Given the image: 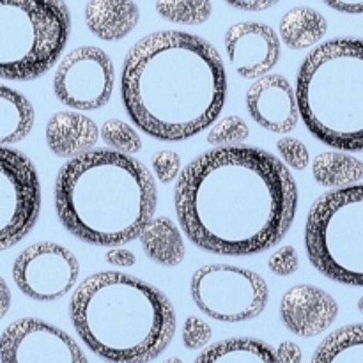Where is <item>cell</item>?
I'll use <instances>...</instances> for the list:
<instances>
[{
  "label": "cell",
  "mask_w": 363,
  "mask_h": 363,
  "mask_svg": "<svg viewBox=\"0 0 363 363\" xmlns=\"http://www.w3.org/2000/svg\"><path fill=\"white\" fill-rule=\"evenodd\" d=\"M174 204L191 243L209 254L247 257L289 233L298 186L282 160L264 149L216 147L184 167Z\"/></svg>",
  "instance_id": "obj_1"
},
{
  "label": "cell",
  "mask_w": 363,
  "mask_h": 363,
  "mask_svg": "<svg viewBox=\"0 0 363 363\" xmlns=\"http://www.w3.org/2000/svg\"><path fill=\"white\" fill-rule=\"evenodd\" d=\"M121 98L145 135L162 142L188 140L211 128L223 110L225 66L218 50L199 35L155 32L126 53Z\"/></svg>",
  "instance_id": "obj_2"
},
{
  "label": "cell",
  "mask_w": 363,
  "mask_h": 363,
  "mask_svg": "<svg viewBox=\"0 0 363 363\" xmlns=\"http://www.w3.org/2000/svg\"><path fill=\"white\" fill-rule=\"evenodd\" d=\"M53 202L71 236L94 247L117 248L138 240L155 220L158 190L137 158L94 149L60 167Z\"/></svg>",
  "instance_id": "obj_3"
},
{
  "label": "cell",
  "mask_w": 363,
  "mask_h": 363,
  "mask_svg": "<svg viewBox=\"0 0 363 363\" xmlns=\"http://www.w3.org/2000/svg\"><path fill=\"white\" fill-rule=\"evenodd\" d=\"M69 318L85 346L108 363L156 360L177 328L169 298L121 272L87 277L71 296Z\"/></svg>",
  "instance_id": "obj_4"
},
{
  "label": "cell",
  "mask_w": 363,
  "mask_h": 363,
  "mask_svg": "<svg viewBox=\"0 0 363 363\" xmlns=\"http://www.w3.org/2000/svg\"><path fill=\"white\" fill-rule=\"evenodd\" d=\"M296 98L319 142L363 151V39L337 38L312 50L298 69Z\"/></svg>",
  "instance_id": "obj_5"
},
{
  "label": "cell",
  "mask_w": 363,
  "mask_h": 363,
  "mask_svg": "<svg viewBox=\"0 0 363 363\" xmlns=\"http://www.w3.org/2000/svg\"><path fill=\"white\" fill-rule=\"evenodd\" d=\"M71 14L64 0H0V77L34 80L67 45Z\"/></svg>",
  "instance_id": "obj_6"
},
{
  "label": "cell",
  "mask_w": 363,
  "mask_h": 363,
  "mask_svg": "<svg viewBox=\"0 0 363 363\" xmlns=\"http://www.w3.org/2000/svg\"><path fill=\"white\" fill-rule=\"evenodd\" d=\"M308 261L328 280L363 287V184L323 194L305 223Z\"/></svg>",
  "instance_id": "obj_7"
},
{
  "label": "cell",
  "mask_w": 363,
  "mask_h": 363,
  "mask_svg": "<svg viewBox=\"0 0 363 363\" xmlns=\"http://www.w3.org/2000/svg\"><path fill=\"white\" fill-rule=\"evenodd\" d=\"M191 300L208 318L241 323L259 318L269 300V287L259 273L230 264H206L194 273Z\"/></svg>",
  "instance_id": "obj_8"
},
{
  "label": "cell",
  "mask_w": 363,
  "mask_h": 363,
  "mask_svg": "<svg viewBox=\"0 0 363 363\" xmlns=\"http://www.w3.org/2000/svg\"><path fill=\"white\" fill-rule=\"evenodd\" d=\"M0 248L20 243L39 218L41 186L34 163L18 149L0 151Z\"/></svg>",
  "instance_id": "obj_9"
},
{
  "label": "cell",
  "mask_w": 363,
  "mask_h": 363,
  "mask_svg": "<svg viewBox=\"0 0 363 363\" xmlns=\"http://www.w3.org/2000/svg\"><path fill=\"white\" fill-rule=\"evenodd\" d=\"M116 69L106 52L80 46L67 53L55 69L53 92L71 110L91 112L105 106L113 94Z\"/></svg>",
  "instance_id": "obj_10"
},
{
  "label": "cell",
  "mask_w": 363,
  "mask_h": 363,
  "mask_svg": "<svg viewBox=\"0 0 363 363\" xmlns=\"http://www.w3.org/2000/svg\"><path fill=\"white\" fill-rule=\"evenodd\" d=\"M80 277V262L71 250L53 241L25 248L13 262L18 289L34 301H55L67 296Z\"/></svg>",
  "instance_id": "obj_11"
},
{
  "label": "cell",
  "mask_w": 363,
  "mask_h": 363,
  "mask_svg": "<svg viewBox=\"0 0 363 363\" xmlns=\"http://www.w3.org/2000/svg\"><path fill=\"white\" fill-rule=\"evenodd\" d=\"M2 363H89L69 333L43 319L13 321L0 339Z\"/></svg>",
  "instance_id": "obj_12"
},
{
  "label": "cell",
  "mask_w": 363,
  "mask_h": 363,
  "mask_svg": "<svg viewBox=\"0 0 363 363\" xmlns=\"http://www.w3.org/2000/svg\"><path fill=\"white\" fill-rule=\"evenodd\" d=\"M225 50L229 62L240 77L261 80L280 60V38L269 25L259 21H241L225 32Z\"/></svg>",
  "instance_id": "obj_13"
},
{
  "label": "cell",
  "mask_w": 363,
  "mask_h": 363,
  "mask_svg": "<svg viewBox=\"0 0 363 363\" xmlns=\"http://www.w3.org/2000/svg\"><path fill=\"white\" fill-rule=\"evenodd\" d=\"M247 108L252 119L272 133H289L301 119L296 91L282 74H268L252 84Z\"/></svg>",
  "instance_id": "obj_14"
},
{
  "label": "cell",
  "mask_w": 363,
  "mask_h": 363,
  "mask_svg": "<svg viewBox=\"0 0 363 363\" xmlns=\"http://www.w3.org/2000/svg\"><path fill=\"white\" fill-rule=\"evenodd\" d=\"M339 303L332 294L308 284L294 286L280 301V319L291 333L303 339L321 335L335 323Z\"/></svg>",
  "instance_id": "obj_15"
},
{
  "label": "cell",
  "mask_w": 363,
  "mask_h": 363,
  "mask_svg": "<svg viewBox=\"0 0 363 363\" xmlns=\"http://www.w3.org/2000/svg\"><path fill=\"white\" fill-rule=\"evenodd\" d=\"M46 144L59 158H78L94 151L101 128L80 112H57L46 124Z\"/></svg>",
  "instance_id": "obj_16"
},
{
  "label": "cell",
  "mask_w": 363,
  "mask_h": 363,
  "mask_svg": "<svg viewBox=\"0 0 363 363\" xmlns=\"http://www.w3.org/2000/svg\"><path fill=\"white\" fill-rule=\"evenodd\" d=\"M140 11L133 0H89L85 23L101 41H121L135 30Z\"/></svg>",
  "instance_id": "obj_17"
},
{
  "label": "cell",
  "mask_w": 363,
  "mask_h": 363,
  "mask_svg": "<svg viewBox=\"0 0 363 363\" xmlns=\"http://www.w3.org/2000/svg\"><path fill=\"white\" fill-rule=\"evenodd\" d=\"M138 240L145 255L160 266L172 268L181 264L186 257L183 236L169 216H156Z\"/></svg>",
  "instance_id": "obj_18"
},
{
  "label": "cell",
  "mask_w": 363,
  "mask_h": 363,
  "mask_svg": "<svg viewBox=\"0 0 363 363\" xmlns=\"http://www.w3.org/2000/svg\"><path fill=\"white\" fill-rule=\"evenodd\" d=\"M194 363H282L277 350L250 337L225 339L206 347Z\"/></svg>",
  "instance_id": "obj_19"
},
{
  "label": "cell",
  "mask_w": 363,
  "mask_h": 363,
  "mask_svg": "<svg viewBox=\"0 0 363 363\" xmlns=\"http://www.w3.org/2000/svg\"><path fill=\"white\" fill-rule=\"evenodd\" d=\"M280 39L291 50H307L318 45L328 30V21L312 7H293L280 20Z\"/></svg>",
  "instance_id": "obj_20"
},
{
  "label": "cell",
  "mask_w": 363,
  "mask_h": 363,
  "mask_svg": "<svg viewBox=\"0 0 363 363\" xmlns=\"http://www.w3.org/2000/svg\"><path fill=\"white\" fill-rule=\"evenodd\" d=\"M35 113L32 103L21 92L2 85L0 87V144L9 147L21 142L34 126Z\"/></svg>",
  "instance_id": "obj_21"
},
{
  "label": "cell",
  "mask_w": 363,
  "mask_h": 363,
  "mask_svg": "<svg viewBox=\"0 0 363 363\" xmlns=\"http://www.w3.org/2000/svg\"><path fill=\"white\" fill-rule=\"evenodd\" d=\"M312 176L326 188L354 186L363 179V162L342 151L319 152L312 160Z\"/></svg>",
  "instance_id": "obj_22"
},
{
  "label": "cell",
  "mask_w": 363,
  "mask_h": 363,
  "mask_svg": "<svg viewBox=\"0 0 363 363\" xmlns=\"http://www.w3.org/2000/svg\"><path fill=\"white\" fill-rule=\"evenodd\" d=\"M312 363H363V325H347L330 333L315 350Z\"/></svg>",
  "instance_id": "obj_23"
},
{
  "label": "cell",
  "mask_w": 363,
  "mask_h": 363,
  "mask_svg": "<svg viewBox=\"0 0 363 363\" xmlns=\"http://www.w3.org/2000/svg\"><path fill=\"white\" fill-rule=\"evenodd\" d=\"M156 11L167 21L179 25H202L213 13L211 0H158Z\"/></svg>",
  "instance_id": "obj_24"
},
{
  "label": "cell",
  "mask_w": 363,
  "mask_h": 363,
  "mask_svg": "<svg viewBox=\"0 0 363 363\" xmlns=\"http://www.w3.org/2000/svg\"><path fill=\"white\" fill-rule=\"evenodd\" d=\"M101 140L112 151L123 155H137L142 149V138L133 126L121 119H108L101 126Z\"/></svg>",
  "instance_id": "obj_25"
},
{
  "label": "cell",
  "mask_w": 363,
  "mask_h": 363,
  "mask_svg": "<svg viewBox=\"0 0 363 363\" xmlns=\"http://www.w3.org/2000/svg\"><path fill=\"white\" fill-rule=\"evenodd\" d=\"M250 135V128L240 116H227L216 121L208 133V144L218 147H236Z\"/></svg>",
  "instance_id": "obj_26"
},
{
  "label": "cell",
  "mask_w": 363,
  "mask_h": 363,
  "mask_svg": "<svg viewBox=\"0 0 363 363\" xmlns=\"http://www.w3.org/2000/svg\"><path fill=\"white\" fill-rule=\"evenodd\" d=\"M213 339V328L197 315L186 318L183 326V344L186 350L199 351L204 350Z\"/></svg>",
  "instance_id": "obj_27"
},
{
  "label": "cell",
  "mask_w": 363,
  "mask_h": 363,
  "mask_svg": "<svg viewBox=\"0 0 363 363\" xmlns=\"http://www.w3.org/2000/svg\"><path fill=\"white\" fill-rule=\"evenodd\" d=\"M277 149L279 155L282 156L284 163L294 170H305L311 163V152H308L307 145L298 138L282 137L277 142Z\"/></svg>",
  "instance_id": "obj_28"
},
{
  "label": "cell",
  "mask_w": 363,
  "mask_h": 363,
  "mask_svg": "<svg viewBox=\"0 0 363 363\" xmlns=\"http://www.w3.org/2000/svg\"><path fill=\"white\" fill-rule=\"evenodd\" d=\"M152 170H155L156 177H158L160 183H172L174 179H179L181 176V156L176 151H158L152 155Z\"/></svg>",
  "instance_id": "obj_29"
},
{
  "label": "cell",
  "mask_w": 363,
  "mask_h": 363,
  "mask_svg": "<svg viewBox=\"0 0 363 363\" xmlns=\"http://www.w3.org/2000/svg\"><path fill=\"white\" fill-rule=\"evenodd\" d=\"M269 272L275 273L277 277H289L298 272L300 268V257H298L296 248L286 245V247L279 248L275 254H272L268 261Z\"/></svg>",
  "instance_id": "obj_30"
},
{
  "label": "cell",
  "mask_w": 363,
  "mask_h": 363,
  "mask_svg": "<svg viewBox=\"0 0 363 363\" xmlns=\"http://www.w3.org/2000/svg\"><path fill=\"white\" fill-rule=\"evenodd\" d=\"M106 262L112 266H117V268H131V266L137 262V257L131 250H126V248H110L105 255Z\"/></svg>",
  "instance_id": "obj_31"
},
{
  "label": "cell",
  "mask_w": 363,
  "mask_h": 363,
  "mask_svg": "<svg viewBox=\"0 0 363 363\" xmlns=\"http://www.w3.org/2000/svg\"><path fill=\"white\" fill-rule=\"evenodd\" d=\"M277 354H279V360L282 363H301L303 360V353H301V347L298 344L291 342V340H284L277 347Z\"/></svg>",
  "instance_id": "obj_32"
},
{
  "label": "cell",
  "mask_w": 363,
  "mask_h": 363,
  "mask_svg": "<svg viewBox=\"0 0 363 363\" xmlns=\"http://www.w3.org/2000/svg\"><path fill=\"white\" fill-rule=\"evenodd\" d=\"M223 2H227L230 7H234V9L255 13V11L269 9V7H273L275 4H279L280 0H223Z\"/></svg>",
  "instance_id": "obj_33"
},
{
  "label": "cell",
  "mask_w": 363,
  "mask_h": 363,
  "mask_svg": "<svg viewBox=\"0 0 363 363\" xmlns=\"http://www.w3.org/2000/svg\"><path fill=\"white\" fill-rule=\"evenodd\" d=\"M328 7L346 14H363V0H323Z\"/></svg>",
  "instance_id": "obj_34"
},
{
  "label": "cell",
  "mask_w": 363,
  "mask_h": 363,
  "mask_svg": "<svg viewBox=\"0 0 363 363\" xmlns=\"http://www.w3.org/2000/svg\"><path fill=\"white\" fill-rule=\"evenodd\" d=\"M2 282V291H4V307H2V318L7 314L9 311V289H7L6 280H0Z\"/></svg>",
  "instance_id": "obj_35"
},
{
  "label": "cell",
  "mask_w": 363,
  "mask_h": 363,
  "mask_svg": "<svg viewBox=\"0 0 363 363\" xmlns=\"http://www.w3.org/2000/svg\"><path fill=\"white\" fill-rule=\"evenodd\" d=\"M162 363H183V360H179V358H169V360H165Z\"/></svg>",
  "instance_id": "obj_36"
},
{
  "label": "cell",
  "mask_w": 363,
  "mask_h": 363,
  "mask_svg": "<svg viewBox=\"0 0 363 363\" xmlns=\"http://www.w3.org/2000/svg\"><path fill=\"white\" fill-rule=\"evenodd\" d=\"M358 311H360L363 314V296L360 298V300H358Z\"/></svg>",
  "instance_id": "obj_37"
}]
</instances>
